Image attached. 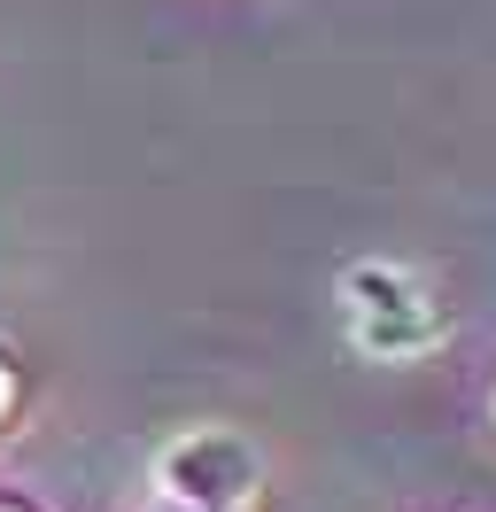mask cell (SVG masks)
<instances>
[{"label":"cell","instance_id":"obj_1","mask_svg":"<svg viewBox=\"0 0 496 512\" xmlns=\"http://www.w3.org/2000/svg\"><path fill=\"white\" fill-rule=\"evenodd\" d=\"M341 326L365 357L411 365L450 334V311L411 264H357V272H341Z\"/></svg>","mask_w":496,"mask_h":512},{"label":"cell","instance_id":"obj_2","mask_svg":"<svg viewBox=\"0 0 496 512\" xmlns=\"http://www.w3.org/2000/svg\"><path fill=\"white\" fill-rule=\"evenodd\" d=\"M163 481H171L179 497H194V505H241L248 489H256V450H248L241 435L202 427V435H186V443L163 458Z\"/></svg>","mask_w":496,"mask_h":512}]
</instances>
